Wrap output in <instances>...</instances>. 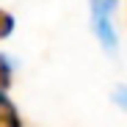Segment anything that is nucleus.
Wrapping results in <instances>:
<instances>
[{
	"mask_svg": "<svg viewBox=\"0 0 127 127\" xmlns=\"http://www.w3.org/2000/svg\"><path fill=\"white\" fill-rule=\"evenodd\" d=\"M0 127H25L17 105L6 97V91H0Z\"/></svg>",
	"mask_w": 127,
	"mask_h": 127,
	"instance_id": "nucleus-1",
	"label": "nucleus"
},
{
	"mask_svg": "<svg viewBox=\"0 0 127 127\" xmlns=\"http://www.w3.org/2000/svg\"><path fill=\"white\" fill-rule=\"evenodd\" d=\"M11 64H8V58L0 53V91H8L11 89Z\"/></svg>",
	"mask_w": 127,
	"mask_h": 127,
	"instance_id": "nucleus-2",
	"label": "nucleus"
},
{
	"mask_svg": "<svg viewBox=\"0 0 127 127\" xmlns=\"http://www.w3.org/2000/svg\"><path fill=\"white\" fill-rule=\"evenodd\" d=\"M14 17L6 11V8H0V39H8L11 33H14Z\"/></svg>",
	"mask_w": 127,
	"mask_h": 127,
	"instance_id": "nucleus-3",
	"label": "nucleus"
},
{
	"mask_svg": "<svg viewBox=\"0 0 127 127\" xmlns=\"http://www.w3.org/2000/svg\"><path fill=\"white\" fill-rule=\"evenodd\" d=\"M113 99L122 105V108H127V89L122 86V89H116V94H113Z\"/></svg>",
	"mask_w": 127,
	"mask_h": 127,
	"instance_id": "nucleus-4",
	"label": "nucleus"
},
{
	"mask_svg": "<svg viewBox=\"0 0 127 127\" xmlns=\"http://www.w3.org/2000/svg\"><path fill=\"white\" fill-rule=\"evenodd\" d=\"M105 6H108V8H111V11H113V8H116V6H119V0H105Z\"/></svg>",
	"mask_w": 127,
	"mask_h": 127,
	"instance_id": "nucleus-5",
	"label": "nucleus"
}]
</instances>
